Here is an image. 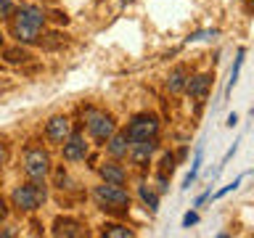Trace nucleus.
Wrapping results in <instances>:
<instances>
[{"instance_id": "nucleus-1", "label": "nucleus", "mask_w": 254, "mask_h": 238, "mask_svg": "<svg viewBox=\"0 0 254 238\" xmlns=\"http://www.w3.org/2000/svg\"><path fill=\"white\" fill-rule=\"evenodd\" d=\"M45 24V13L37 11L32 5H21L13 16V35L21 40V43H35L40 37V29Z\"/></svg>"}, {"instance_id": "nucleus-2", "label": "nucleus", "mask_w": 254, "mask_h": 238, "mask_svg": "<svg viewBox=\"0 0 254 238\" xmlns=\"http://www.w3.org/2000/svg\"><path fill=\"white\" fill-rule=\"evenodd\" d=\"M93 198L98 201L101 209H109V212H122V209L130 206V196H127V190L122 185H111V182L95 188Z\"/></svg>"}, {"instance_id": "nucleus-3", "label": "nucleus", "mask_w": 254, "mask_h": 238, "mask_svg": "<svg viewBox=\"0 0 254 238\" xmlns=\"http://www.w3.org/2000/svg\"><path fill=\"white\" fill-rule=\"evenodd\" d=\"M11 201L19 212H35L45 201V185H37V182L35 185H19L13 190Z\"/></svg>"}, {"instance_id": "nucleus-4", "label": "nucleus", "mask_w": 254, "mask_h": 238, "mask_svg": "<svg viewBox=\"0 0 254 238\" xmlns=\"http://www.w3.org/2000/svg\"><path fill=\"white\" fill-rule=\"evenodd\" d=\"M85 122L95 140H109L111 132H114V119L98 109H85Z\"/></svg>"}, {"instance_id": "nucleus-5", "label": "nucleus", "mask_w": 254, "mask_h": 238, "mask_svg": "<svg viewBox=\"0 0 254 238\" xmlns=\"http://www.w3.org/2000/svg\"><path fill=\"white\" fill-rule=\"evenodd\" d=\"M24 172L32 180H45V175L51 172V156L43 148H29L24 154Z\"/></svg>"}, {"instance_id": "nucleus-6", "label": "nucleus", "mask_w": 254, "mask_h": 238, "mask_svg": "<svg viewBox=\"0 0 254 238\" xmlns=\"http://www.w3.org/2000/svg\"><path fill=\"white\" fill-rule=\"evenodd\" d=\"M159 132V119L154 114H138L127 127V138L132 143L135 140H146V138H156Z\"/></svg>"}, {"instance_id": "nucleus-7", "label": "nucleus", "mask_w": 254, "mask_h": 238, "mask_svg": "<svg viewBox=\"0 0 254 238\" xmlns=\"http://www.w3.org/2000/svg\"><path fill=\"white\" fill-rule=\"evenodd\" d=\"M71 135V122L66 117H51L45 124V138L51 143H64Z\"/></svg>"}, {"instance_id": "nucleus-8", "label": "nucleus", "mask_w": 254, "mask_h": 238, "mask_svg": "<svg viewBox=\"0 0 254 238\" xmlns=\"http://www.w3.org/2000/svg\"><path fill=\"white\" fill-rule=\"evenodd\" d=\"M87 156V143L82 135H69L66 140H64V159L66 162H79V159Z\"/></svg>"}, {"instance_id": "nucleus-9", "label": "nucleus", "mask_w": 254, "mask_h": 238, "mask_svg": "<svg viewBox=\"0 0 254 238\" xmlns=\"http://www.w3.org/2000/svg\"><path fill=\"white\" fill-rule=\"evenodd\" d=\"M209 85H212V77L209 74H196V77H188L186 79V93L196 101H204L206 93H209Z\"/></svg>"}, {"instance_id": "nucleus-10", "label": "nucleus", "mask_w": 254, "mask_h": 238, "mask_svg": "<svg viewBox=\"0 0 254 238\" xmlns=\"http://www.w3.org/2000/svg\"><path fill=\"white\" fill-rule=\"evenodd\" d=\"M154 148H156V143L154 138H146V140H135L132 143V151H130V156H132V162L143 167L151 159V154H154Z\"/></svg>"}, {"instance_id": "nucleus-11", "label": "nucleus", "mask_w": 254, "mask_h": 238, "mask_svg": "<svg viewBox=\"0 0 254 238\" xmlns=\"http://www.w3.org/2000/svg\"><path fill=\"white\" fill-rule=\"evenodd\" d=\"M53 236H66V238H79L85 236L82 225L77 220H56L53 222Z\"/></svg>"}, {"instance_id": "nucleus-12", "label": "nucleus", "mask_w": 254, "mask_h": 238, "mask_svg": "<svg viewBox=\"0 0 254 238\" xmlns=\"http://www.w3.org/2000/svg\"><path fill=\"white\" fill-rule=\"evenodd\" d=\"M106 143H109V154L117 156V159L127 156V151H130V138H127V132H111V138Z\"/></svg>"}, {"instance_id": "nucleus-13", "label": "nucleus", "mask_w": 254, "mask_h": 238, "mask_svg": "<svg viewBox=\"0 0 254 238\" xmlns=\"http://www.w3.org/2000/svg\"><path fill=\"white\" fill-rule=\"evenodd\" d=\"M186 79H188V71H186V66H175V69L170 71L167 87H170L172 93H183V90H186Z\"/></svg>"}, {"instance_id": "nucleus-14", "label": "nucleus", "mask_w": 254, "mask_h": 238, "mask_svg": "<svg viewBox=\"0 0 254 238\" xmlns=\"http://www.w3.org/2000/svg\"><path fill=\"white\" fill-rule=\"evenodd\" d=\"M101 178L111 182V185H125V170L117 164H103L101 167Z\"/></svg>"}, {"instance_id": "nucleus-15", "label": "nucleus", "mask_w": 254, "mask_h": 238, "mask_svg": "<svg viewBox=\"0 0 254 238\" xmlns=\"http://www.w3.org/2000/svg\"><path fill=\"white\" fill-rule=\"evenodd\" d=\"M103 236H109V238H132V230L125 228V225H106L103 228Z\"/></svg>"}, {"instance_id": "nucleus-16", "label": "nucleus", "mask_w": 254, "mask_h": 238, "mask_svg": "<svg viewBox=\"0 0 254 238\" xmlns=\"http://www.w3.org/2000/svg\"><path fill=\"white\" fill-rule=\"evenodd\" d=\"M140 198L148 204V209H151V212H156V209H159V198H156L154 190H148V185H140Z\"/></svg>"}, {"instance_id": "nucleus-17", "label": "nucleus", "mask_w": 254, "mask_h": 238, "mask_svg": "<svg viewBox=\"0 0 254 238\" xmlns=\"http://www.w3.org/2000/svg\"><path fill=\"white\" fill-rule=\"evenodd\" d=\"M198 167H201V151H196V156H193V164H190V172H188V178H186V185H183V188H188L190 182L196 180V175H198Z\"/></svg>"}, {"instance_id": "nucleus-18", "label": "nucleus", "mask_w": 254, "mask_h": 238, "mask_svg": "<svg viewBox=\"0 0 254 238\" xmlns=\"http://www.w3.org/2000/svg\"><path fill=\"white\" fill-rule=\"evenodd\" d=\"M5 59L11 61V63H19V61H27L29 53H27V51H19V48H11V51L5 53Z\"/></svg>"}, {"instance_id": "nucleus-19", "label": "nucleus", "mask_w": 254, "mask_h": 238, "mask_svg": "<svg viewBox=\"0 0 254 238\" xmlns=\"http://www.w3.org/2000/svg\"><path fill=\"white\" fill-rule=\"evenodd\" d=\"M13 13V0H0V19H8Z\"/></svg>"}, {"instance_id": "nucleus-20", "label": "nucleus", "mask_w": 254, "mask_h": 238, "mask_svg": "<svg viewBox=\"0 0 254 238\" xmlns=\"http://www.w3.org/2000/svg\"><path fill=\"white\" fill-rule=\"evenodd\" d=\"M172 170H175V156H172V154H167V156H164V162H162V175H164V172H170V175H172Z\"/></svg>"}, {"instance_id": "nucleus-21", "label": "nucleus", "mask_w": 254, "mask_h": 238, "mask_svg": "<svg viewBox=\"0 0 254 238\" xmlns=\"http://www.w3.org/2000/svg\"><path fill=\"white\" fill-rule=\"evenodd\" d=\"M193 222H198V217H196V214H186V217H183V225H186V228H190Z\"/></svg>"}, {"instance_id": "nucleus-22", "label": "nucleus", "mask_w": 254, "mask_h": 238, "mask_svg": "<svg viewBox=\"0 0 254 238\" xmlns=\"http://www.w3.org/2000/svg\"><path fill=\"white\" fill-rule=\"evenodd\" d=\"M5 159H8V148L3 146V143H0V167L5 164Z\"/></svg>"}, {"instance_id": "nucleus-23", "label": "nucleus", "mask_w": 254, "mask_h": 238, "mask_svg": "<svg viewBox=\"0 0 254 238\" xmlns=\"http://www.w3.org/2000/svg\"><path fill=\"white\" fill-rule=\"evenodd\" d=\"M8 217V206H5V201L0 198V220H5Z\"/></svg>"}, {"instance_id": "nucleus-24", "label": "nucleus", "mask_w": 254, "mask_h": 238, "mask_svg": "<svg viewBox=\"0 0 254 238\" xmlns=\"http://www.w3.org/2000/svg\"><path fill=\"white\" fill-rule=\"evenodd\" d=\"M0 45H3V35H0Z\"/></svg>"}]
</instances>
